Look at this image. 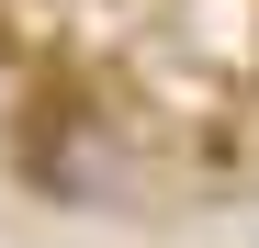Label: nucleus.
Listing matches in <instances>:
<instances>
[{"instance_id": "obj_1", "label": "nucleus", "mask_w": 259, "mask_h": 248, "mask_svg": "<svg viewBox=\"0 0 259 248\" xmlns=\"http://www.w3.org/2000/svg\"><path fill=\"white\" fill-rule=\"evenodd\" d=\"M12 158H23V181L46 203H68V215H124V203H136V136H124L91 91H34Z\"/></svg>"}]
</instances>
